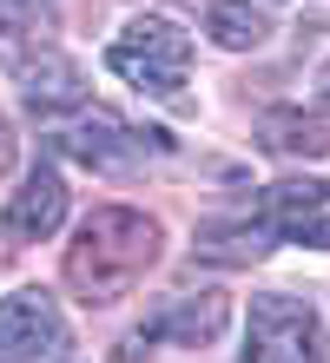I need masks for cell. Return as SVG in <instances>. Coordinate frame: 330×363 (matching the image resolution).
I'll list each match as a JSON object with an SVG mask.
<instances>
[{"label":"cell","instance_id":"obj_1","mask_svg":"<svg viewBox=\"0 0 330 363\" xmlns=\"http://www.w3.org/2000/svg\"><path fill=\"white\" fill-rule=\"evenodd\" d=\"M159 218H145V211L132 205H99L86 211V225L73 231V245H66V291L79 297L86 311H106L132 297V284L159 264Z\"/></svg>","mask_w":330,"mask_h":363},{"label":"cell","instance_id":"obj_2","mask_svg":"<svg viewBox=\"0 0 330 363\" xmlns=\"http://www.w3.org/2000/svg\"><path fill=\"white\" fill-rule=\"evenodd\" d=\"M106 67H113L132 93H145V99H159L172 106V113H185V73H192V40L172 27V20L159 13H145V20H132V27L106 47Z\"/></svg>","mask_w":330,"mask_h":363},{"label":"cell","instance_id":"obj_3","mask_svg":"<svg viewBox=\"0 0 330 363\" xmlns=\"http://www.w3.org/2000/svg\"><path fill=\"white\" fill-rule=\"evenodd\" d=\"M238 363H330L324 357V317H317V304L311 297H291V291L251 297L245 357Z\"/></svg>","mask_w":330,"mask_h":363},{"label":"cell","instance_id":"obj_4","mask_svg":"<svg viewBox=\"0 0 330 363\" xmlns=\"http://www.w3.org/2000/svg\"><path fill=\"white\" fill-rule=\"evenodd\" d=\"M53 145L66 159L93 165V172H139L152 152H165L159 133H139V125H126L119 113H106V106H93V113L79 106V113L53 133Z\"/></svg>","mask_w":330,"mask_h":363},{"label":"cell","instance_id":"obj_5","mask_svg":"<svg viewBox=\"0 0 330 363\" xmlns=\"http://www.w3.org/2000/svg\"><path fill=\"white\" fill-rule=\"evenodd\" d=\"M258 218L291 245L330 251V179H277V185H264Z\"/></svg>","mask_w":330,"mask_h":363},{"label":"cell","instance_id":"obj_6","mask_svg":"<svg viewBox=\"0 0 330 363\" xmlns=\"http://www.w3.org/2000/svg\"><path fill=\"white\" fill-rule=\"evenodd\" d=\"M60 337H66L60 304L40 284L0 297V363H40V357L60 350Z\"/></svg>","mask_w":330,"mask_h":363},{"label":"cell","instance_id":"obj_7","mask_svg":"<svg viewBox=\"0 0 330 363\" xmlns=\"http://www.w3.org/2000/svg\"><path fill=\"white\" fill-rule=\"evenodd\" d=\"M7 60H13V73H20V99H27L40 119L79 113V106H86V73L60 47H33V53H7Z\"/></svg>","mask_w":330,"mask_h":363},{"label":"cell","instance_id":"obj_8","mask_svg":"<svg viewBox=\"0 0 330 363\" xmlns=\"http://www.w3.org/2000/svg\"><path fill=\"white\" fill-rule=\"evenodd\" d=\"M66 218V179H60V165H33L27 179H20V191L7 199V211H0V231H7L13 245H40V238H53Z\"/></svg>","mask_w":330,"mask_h":363},{"label":"cell","instance_id":"obj_9","mask_svg":"<svg viewBox=\"0 0 330 363\" xmlns=\"http://www.w3.org/2000/svg\"><path fill=\"white\" fill-rule=\"evenodd\" d=\"M225 324H231V297L198 291V297H172L132 344H185V350H205V344L225 337Z\"/></svg>","mask_w":330,"mask_h":363},{"label":"cell","instance_id":"obj_10","mask_svg":"<svg viewBox=\"0 0 330 363\" xmlns=\"http://www.w3.org/2000/svg\"><path fill=\"white\" fill-rule=\"evenodd\" d=\"M277 231L264 218H231V225H198V258L211 264H258L264 251H271Z\"/></svg>","mask_w":330,"mask_h":363},{"label":"cell","instance_id":"obj_11","mask_svg":"<svg viewBox=\"0 0 330 363\" xmlns=\"http://www.w3.org/2000/svg\"><path fill=\"white\" fill-rule=\"evenodd\" d=\"M258 145H264V152H277V159H324L330 152V133H324L317 119L291 113V106H277V113L258 119Z\"/></svg>","mask_w":330,"mask_h":363},{"label":"cell","instance_id":"obj_12","mask_svg":"<svg viewBox=\"0 0 330 363\" xmlns=\"http://www.w3.org/2000/svg\"><path fill=\"white\" fill-rule=\"evenodd\" d=\"M205 33H211L225 53H251V47H264L271 20H264V13L251 7V0H218V7L205 13Z\"/></svg>","mask_w":330,"mask_h":363},{"label":"cell","instance_id":"obj_13","mask_svg":"<svg viewBox=\"0 0 330 363\" xmlns=\"http://www.w3.org/2000/svg\"><path fill=\"white\" fill-rule=\"evenodd\" d=\"M13 159H20V139H13L7 113H0V172H13Z\"/></svg>","mask_w":330,"mask_h":363},{"label":"cell","instance_id":"obj_14","mask_svg":"<svg viewBox=\"0 0 330 363\" xmlns=\"http://www.w3.org/2000/svg\"><path fill=\"white\" fill-rule=\"evenodd\" d=\"M317 86H324V99H330V67H324V73H317Z\"/></svg>","mask_w":330,"mask_h":363},{"label":"cell","instance_id":"obj_15","mask_svg":"<svg viewBox=\"0 0 330 363\" xmlns=\"http://www.w3.org/2000/svg\"><path fill=\"white\" fill-rule=\"evenodd\" d=\"M0 7H33V0H0Z\"/></svg>","mask_w":330,"mask_h":363}]
</instances>
